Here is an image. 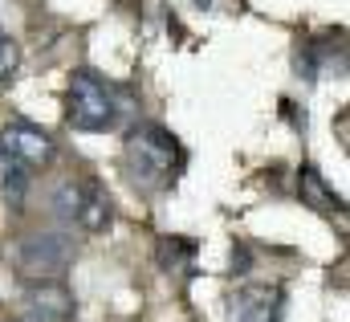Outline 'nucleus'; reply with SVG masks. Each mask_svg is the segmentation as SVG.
<instances>
[{"label": "nucleus", "mask_w": 350, "mask_h": 322, "mask_svg": "<svg viewBox=\"0 0 350 322\" xmlns=\"http://www.w3.org/2000/svg\"><path fill=\"white\" fill-rule=\"evenodd\" d=\"M126 167H131L135 184H143L147 192H163L175 184L179 167H183V147L167 127L143 123L126 135Z\"/></svg>", "instance_id": "obj_1"}, {"label": "nucleus", "mask_w": 350, "mask_h": 322, "mask_svg": "<svg viewBox=\"0 0 350 322\" xmlns=\"http://www.w3.org/2000/svg\"><path fill=\"white\" fill-rule=\"evenodd\" d=\"M118 94L98 78V74H74L70 78V127L74 131H86V135H98V131H114L118 127Z\"/></svg>", "instance_id": "obj_2"}, {"label": "nucleus", "mask_w": 350, "mask_h": 322, "mask_svg": "<svg viewBox=\"0 0 350 322\" xmlns=\"http://www.w3.org/2000/svg\"><path fill=\"white\" fill-rule=\"evenodd\" d=\"M74 253L78 249L66 233H33V237H21L12 265L25 282H62V273L74 265Z\"/></svg>", "instance_id": "obj_3"}, {"label": "nucleus", "mask_w": 350, "mask_h": 322, "mask_svg": "<svg viewBox=\"0 0 350 322\" xmlns=\"http://www.w3.org/2000/svg\"><path fill=\"white\" fill-rule=\"evenodd\" d=\"M53 208H57V216L82 225L86 233H102L110 225V216H114L110 212V196L98 184H62L53 192Z\"/></svg>", "instance_id": "obj_4"}, {"label": "nucleus", "mask_w": 350, "mask_h": 322, "mask_svg": "<svg viewBox=\"0 0 350 322\" xmlns=\"http://www.w3.org/2000/svg\"><path fill=\"white\" fill-rule=\"evenodd\" d=\"M285 290L281 286H241L228 302V322H281Z\"/></svg>", "instance_id": "obj_5"}, {"label": "nucleus", "mask_w": 350, "mask_h": 322, "mask_svg": "<svg viewBox=\"0 0 350 322\" xmlns=\"http://www.w3.org/2000/svg\"><path fill=\"white\" fill-rule=\"evenodd\" d=\"M0 147L8 156H16L21 163H29V167H41V163L53 160V139L33 123H8L0 131Z\"/></svg>", "instance_id": "obj_6"}, {"label": "nucleus", "mask_w": 350, "mask_h": 322, "mask_svg": "<svg viewBox=\"0 0 350 322\" xmlns=\"http://www.w3.org/2000/svg\"><path fill=\"white\" fill-rule=\"evenodd\" d=\"M33 322H70L74 319V294L62 282H37L25 298Z\"/></svg>", "instance_id": "obj_7"}, {"label": "nucleus", "mask_w": 350, "mask_h": 322, "mask_svg": "<svg viewBox=\"0 0 350 322\" xmlns=\"http://www.w3.org/2000/svg\"><path fill=\"white\" fill-rule=\"evenodd\" d=\"M297 188H301V200H306L310 208H318V212H338V208H342V200L326 188V179H322L318 167H301Z\"/></svg>", "instance_id": "obj_8"}, {"label": "nucleus", "mask_w": 350, "mask_h": 322, "mask_svg": "<svg viewBox=\"0 0 350 322\" xmlns=\"http://www.w3.org/2000/svg\"><path fill=\"white\" fill-rule=\"evenodd\" d=\"M0 192H4L12 204H21L25 192H29V163H21L16 156H8L4 147H0Z\"/></svg>", "instance_id": "obj_9"}, {"label": "nucleus", "mask_w": 350, "mask_h": 322, "mask_svg": "<svg viewBox=\"0 0 350 322\" xmlns=\"http://www.w3.org/2000/svg\"><path fill=\"white\" fill-rule=\"evenodd\" d=\"M191 253H196V245L187 237H163V245H159V261L163 265H175L179 257H191Z\"/></svg>", "instance_id": "obj_10"}, {"label": "nucleus", "mask_w": 350, "mask_h": 322, "mask_svg": "<svg viewBox=\"0 0 350 322\" xmlns=\"http://www.w3.org/2000/svg\"><path fill=\"white\" fill-rule=\"evenodd\" d=\"M16 66H21V45H16L12 37H0V82L12 78Z\"/></svg>", "instance_id": "obj_11"}]
</instances>
